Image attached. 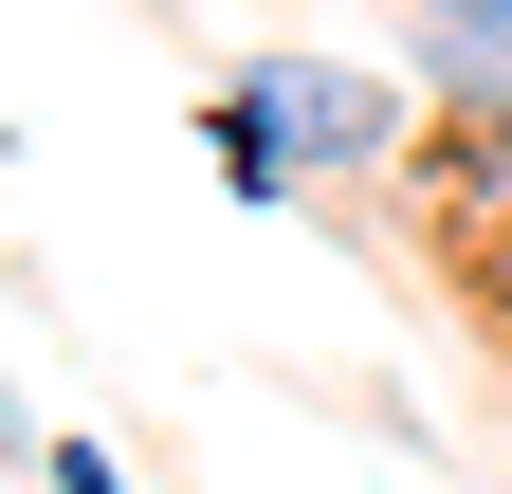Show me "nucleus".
I'll use <instances>...</instances> for the list:
<instances>
[{
    "instance_id": "1",
    "label": "nucleus",
    "mask_w": 512,
    "mask_h": 494,
    "mask_svg": "<svg viewBox=\"0 0 512 494\" xmlns=\"http://www.w3.org/2000/svg\"><path fill=\"white\" fill-rule=\"evenodd\" d=\"M238 92H256V129H275L311 183H348V165H403V147H421V110L384 92V74H348V55H238Z\"/></svg>"
},
{
    "instance_id": "2",
    "label": "nucleus",
    "mask_w": 512,
    "mask_h": 494,
    "mask_svg": "<svg viewBox=\"0 0 512 494\" xmlns=\"http://www.w3.org/2000/svg\"><path fill=\"white\" fill-rule=\"evenodd\" d=\"M403 183L439 202V238H512V92H439L421 147H403Z\"/></svg>"
},
{
    "instance_id": "3",
    "label": "nucleus",
    "mask_w": 512,
    "mask_h": 494,
    "mask_svg": "<svg viewBox=\"0 0 512 494\" xmlns=\"http://www.w3.org/2000/svg\"><path fill=\"white\" fill-rule=\"evenodd\" d=\"M421 55H439V92H512V0H403Z\"/></svg>"
},
{
    "instance_id": "4",
    "label": "nucleus",
    "mask_w": 512,
    "mask_h": 494,
    "mask_svg": "<svg viewBox=\"0 0 512 494\" xmlns=\"http://www.w3.org/2000/svg\"><path fill=\"white\" fill-rule=\"evenodd\" d=\"M202 147H220V183H238V202H256V220H275V202H293V183H311V165H293L275 129H256V92H238V74H220V110H202Z\"/></svg>"
},
{
    "instance_id": "5",
    "label": "nucleus",
    "mask_w": 512,
    "mask_h": 494,
    "mask_svg": "<svg viewBox=\"0 0 512 494\" xmlns=\"http://www.w3.org/2000/svg\"><path fill=\"white\" fill-rule=\"evenodd\" d=\"M458 293H476V348L512 366V238H458Z\"/></svg>"
},
{
    "instance_id": "6",
    "label": "nucleus",
    "mask_w": 512,
    "mask_h": 494,
    "mask_svg": "<svg viewBox=\"0 0 512 494\" xmlns=\"http://www.w3.org/2000/svg\"><path fill=\"white\" fill-rule=\"evenodd\" d=\"M37 476H55V494H128V458H110V440H37Z\"/></svg>"
},
{
    "instance_id": "7",
    "label": "nucleus",
    "mask_w": 512,
    "mask_h": 494,
    "mask_svg": "<svg viewBox=\"0 0 512 494\" xmlns=\"http://www.w3.org/2000/svg\"><path fill=\"white\" fill-rule=\"evenodd\" d=\"M0 458H19V403H0Z\"/></svg>"
}]
</instances>
